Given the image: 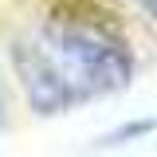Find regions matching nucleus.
I'll return each instance as SVG.
<instances>
[{"label":"nucleus","mask_w":157,"mask_h":157,"mask_svg":"<svg viewBox=\"0 0 157 157\" xmlns=\"http://www.w3.org/2000/svg\"><path fill=\"white\" fill-rule=\"evenodd\" d=\"M12 55L24 90L39 114H59L86 98L122 90L134 71L122 43L82 28H43L32 43H20Z\"/></svg>","instance_id":"1"},{"label":"nucleus","mask_w":157,"mask_h":157,"mask_svg":"<svg viewBox=\"0 0 157 157\" xmlns=\"http://www.w3.org/2000/svg\"><path fill=\"white\" fill-rule=\"evenodd\" d=\"M137 4H141V8H145V12H149V16L157 20V0H137Z\"/></svg>","instance_id":"3"},{"label":"nucleus","mask_w":157,"mask_h":157,"mask_svg":"<svg viewBox=\"0 0 157 157\" xmlns=\"http://www.w3.org/2000/svg\"><path fill=\"white\" fill-rule=\"evenodd\" d=\"M149 130H157V122L153 118H141V122H130V126L114 130L110 137H102V145H122V141H130V137H145Z\"/></svg>","instance_id":"2"}]
</instances>
